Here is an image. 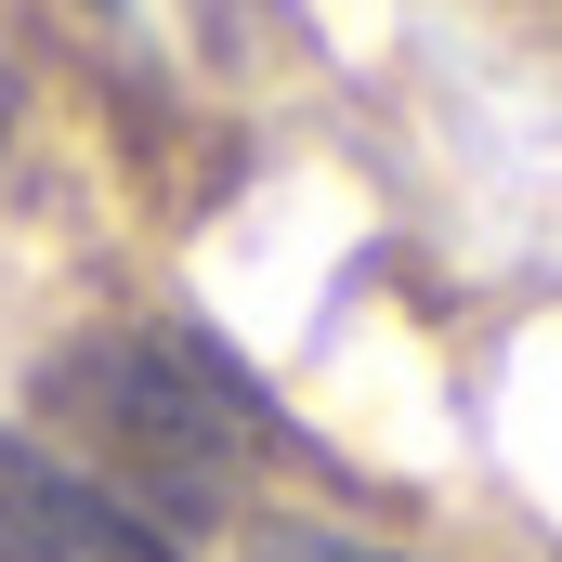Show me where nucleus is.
<instances>
[{"label": "nucleus", "mask_w": 562, "mask_h": 562, "mask_svg": "<svg viewBox=\"0 0 562 562\" xmlns=\"http://www.w3.org/2000/svg\"><path fill=\"white\" fill-rule=\"evenodd\" d=\"M53 393L144 471V497H132L144 524H157V510H210V497L236 484V458H249V419H262V406H249L210 353H183V340H105V353H79Z\"/></svg>", "instance_id": "f257e3e1"}, {"label": "nucleus", "mask_w": 562, "mask_h": 562, "mask_svg": "<svg viewBox=\"0 0 562 562\" xmlns=\"http://www.w3.org/2000/svg\"><path fill=\"white\" fill-rule=\"evenodd\" d=\"M249 562H393V550H367V537H340V524H262Z\"/></svg>", "instance_id": "7ed1b4c3"}, {"label": "nucleus", "mask_w": 562, "mask_h": 562, "mask_svg": "<svg viewBox=\"0 0 562 562\" xmlns=\"http://www.w3.org/2000/svg\"><path fill=\"white\" fill-rule=\"evenodd\" d=\"M0 562H170V537L144 524L119 484H92L53 445L0 431Z\"/></svg>", "instance_id": "f03ea898"}]
</instances>
